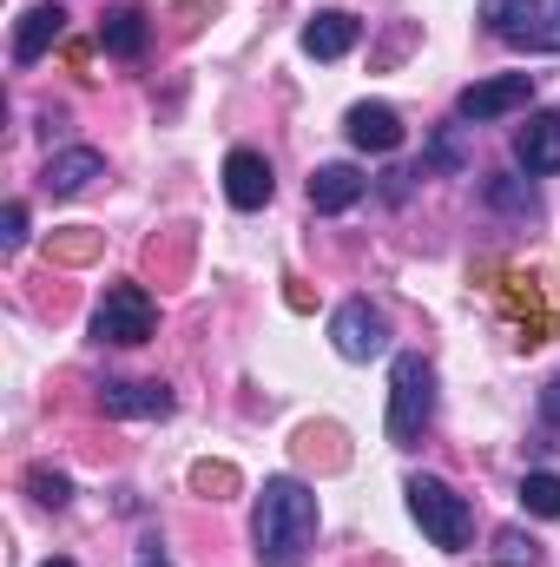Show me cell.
I'll use <instances>...</instances> for the list:
<instances>
[{
    "label": "cell",
    "instance_id": "6da1fadb",
    "mask_svg": "<svg viewBox=\"0 0 560 567\" xmlns=\"http://www.w3.org/2000/svg\"><path fill=\"white\" fill-rule=\"evenodd\" d=\"M258 561L265 567H297L317 548V495L297 475H271L258 495Z\"/></svg>",
    "mask_w": 560,
    "mask_h": 567
},
{
    "label": "cell",
    "instance_id": "7a4b0ae2",
    "mask_svg": "<svg viewBox=\"0 0 560 567\" xmlns=\"http://www.w3.org/2000/svg\"><path fill=\"white\" fill-rule=\"evenodd\" d=\"M481 20L521 53H560V0H481Z\"/></svg>",
    "mask_w": 560,
    "mask_h": 567
},
{
    "label": "cell",
    "instance_id": "3957f363",
    "mask_svg": "<svg viewBox=\"0 0 560 567\" xmlns=\"http://www.w3.org/2000/svg\"><path fill=\"white\" fill-rule=\"evenodd\" d=\"M409 515L422 522V535L435 548H468V528H475V508L442 482V475H409Z\"/></svg>",
    "mask_w": 560,
    "mask_h": 567
},
{
    "label": "cell",
    "instance_id": "277c9868",
    "mask_svg": "<svg viewBox=\"0 0 560 567\" xmlns=\"http://www.w3.org/2000/svg\"><path fill=\"white\" fill-rule=\"evenodd\" d=\"M428 423H435V363L428 357H396V377H390V442L409 449Z\"/></svg>",
    "mask_w": 560,
    "mask_h": 567
},
{
    "label": "cell",
    "instance_id": "5b68a950",
    "mask_svg": "<svg viewBox=\"0 0 560 567\" xmlns=\"http://www.w3.org/2000/svg\"><path fill=\"white\" fill-rule=\"evenodd\" d=\"M330 343H336V357L370 363V357L390 350V317H383L370 297H350V303H336V317H330Z\"/></svg>",
    "mask_w": 560,
    "mask_h": 567
},
{
    "label": "cell",
    "instance_id": "8992f818",
    "mask_svg": "<svg viewBox=\"0 0 560 567\" xmlns=\"http://www.w3.org/2000/svg\"><path fill=\"white\" fill-rule=\"evenodd\" d=\"M152 323H158V310H152V297H145L139 284H113L106 303L93 310V337L100 343H145Z\"/></svg>",
    "mask_w": 560,
    "mask_h": 567
},
{
    "label": "cell",
    "instance_id": "52a82bcc",
    "mask_svg": "<svg viewBox=\"0 0 560 567\" xmlns=\"http://www.w3.org/2000/svg\"><path fill=\"white\" fill-rule=\"evenodd\" d=\"M535 100V80L528 73H495V80H475V86H462V100H455V113L462 120H501V113H521Z\"/></svg>",
    "mask_w": 560,
    "mask_h": 567
},
{
    "label": "cell",
    "instance_id": "ba28073f",
    "mask_svg": "<svg viewBox=\"0 0 560 567\" xmlns=\"http://www.w3.org/2000/svg\"><path fill=\"white\" fill-rule=\"evenodd\" d=\"M271 192H278L271 158H265V152H251V145H238V152L225 158V198H231L238 212H265V205H271Z\"/></svg>",
    "mask_w": 560,
    "mask_h": 567
},
{
    "label": "cell",
    "instance_id": "9c48e42d",
    "mask_svg": "<svg viewBox=\"0 0 560 567\" xmlns=\"http://www.w3.org/2000/svg\"><path fill=\"white\" fill-rule=\"evenodd\" d=\"M515 165L528 178L560 172V113H528V126H515Z\"/></svg>",
    "mask_w": 560,
    "mask_h": 567
},
{
    "label": "cell",
    "instance_id": "30bf717a",
    "mask_svg": "<svg viewBox=\"0 0 560 567\" xmlns=\"http://www.w3.org/2000/svg\"><path fill=\"white\" fill-rule=\"evenodd\" d=\"M93 178H106V158H100L93 145H66V152H53L46 172H40V185H46L53 198H73V192H86Z\"/></svg>",
    "mask_w": 560,
    "mask_h": 567
},
{
    "label": "cell",
    "instance_id": "8fae6325",
    "mask_svg": "<svg viewBox=\"0 0 560 567\" xmlns=\"http://www.w3.org/2000/svg\"><path fill=\"white\" fill-rule=\"evenodd\" d=\"M343 133H350V145H356V152H396V145H403V120H396V106L363 100V106H350Z\"/></svg>",
    "mask_w": 560,
    "mask_h": 567
},
{
    "label": "cell",
    "instance_id": "7c38bea8",
    "mask_svg": "<svg viewBox=\"0 0 560 567\" xmlns=\"http://www.w3.org/2000/svg\"><path fill=\"white\" fill-rule=\"evenodd\" d=\"M60 33H66V7H60V0L27 7V13H20V27H13V60H20V66H33Z\"/></svg>",
    "mask_w": 560,
    "mask_h": 567
},
{
    "label": "cell",
    "instance_id": "4fadbf2b",
    "mask_svg": "<svg viewBox=\"0 0 560 567\" xmlns=\"http://www.w3.org/2000/svg\"><path fill=\"white\" fill-rule=\"evenodd\" d=\"M363 192H370V178H363L356 165H317V172H310V212H323V218L350 212Z\"/></svg>",
    "mask_w": 560,
    "mask_h": 567
},
{
    "label": "cell",
    "instance_id": "5bb4252c",
    "mask_svg": "<svg viewBox=\"0 0 560 567\" xmlns=\"http://www.w3.org/2000/svg\"><path fill=\"white\" fill-rule=\"evenodd\" d=\"M106 416H172V390L165 383H100Z\"/></svg>",
    "mask_w": 560,
    "mask_h": 567
},
{
    "label": "cell",
    "instance_id": "9a60e30c",
    "mask_svg": "<svg viewBox=\"0 0 560 567\" xmlns=\"http://www.w3.org/2000/svg\"><path fill=\"white\" fill-rule=\"evenodd\" d=\"M356 33H363L356 13H336V7H330V13H317V20L303 27V53H310V60H343V53L356 47Z\"/></svg>",
    "mask_w": 560,
    "mask_h": 567
},
{
    "label": "cell",
    "instance_id": "2e32d148",
    "mask_svg": "<svg viewBox=\"0 0 560 567\" xmlns=\"http://www.w3.org/2000/svg\"><path fill=\"white\" fill-rule=\"evenodd\" d=\"M100 47L120 53V60H139L145 53V13L139 7H113V13L100 20Z\"/></svg>",
    "mask_w": 560,
    "mask_h": 567
},
{
    "label": "cell",
    "instance_id": "e0dca14e",
    "mask_svg": "<svg viewBox=\"0 0 560 567\" xmlns=\"http://www.w3.org/2000/svg\"><path fill=\"white\" fill-rule=\"evenodd\" d=\"M521 508L541 515V522H560V475H548V468L521 475Z\"/></svg>",
    "mask_w": 560,
    "mask_h": 567
},
{
    "label": "cell",
    "instance_id": "ac0fdd59",
    "mask_svg": "<svg viewBox=\"0 0 560 567\" xmlns=\"http://www.w3.org/2000/svg\"><path fill=\"white\" fill-rule=\"evenodd\" d=\"M488 205H501V212H521V218H535V212H541L535 185H515V178H488Z\"/></svg>",
    "mask_w": 560,
    "mask_h": 567
},
{
    "label": "cell",
    "instance_id": "d6986e66",
    "mask_svg": "<svg viewBox=\"0 0 560 567\" xmlns=\"http://www.w3.org/2000/svg\"><path fill=\"white\" fill-rule=\"evenodd\" d=\"M495 567H541V548H535L521 528H501V535H495Z\"/></svg>",
    "mask_w": 560,
    "mask_h": 567
},
{
    "label": "cell",
    "instance_id": "ffe728a7",
    "mask_svg": "<svg viewBox=\"0 0 560 567\" xmlns=\"http://www.w3.org/2000/svg\"><path fill=\"white\" fill-rule=\"evenodd\" d=\"M27 488H33V502H40V508H66V502H73V482H66L60 468H33V475H27Z\"/></svg>",
    "mask_w": 560,
    "mask_h": 567
},
{
    "label": "cell",
    "instance_id": "44dd1931",
    "mask_svg": "<svg viewBox=\"0 0 560 567\" xmlns=\"http://www.w3.org/2000/svg\"><path fill=\"white\" fill-rule=\"evenodd\" d=\"M0 245H7V251H20V245H27V205H20V198L0 212Z\"/></svg>",
    "mask_w": 560,
    "mask_h": 567
},
{
    "label": "cell",
    "instance_id": "7402d4cb",
    "mask_svg": "<svg viewBox=\"0 0 560 567\" xmlns=\"http://www.w3.org/2000/svg\"><path fill=\"white\" fill-rule=\"evenodd\" d=\"M191 482H198V488H205V495H211V488H231V482H238V475H231V468H211V462H205V468H198V475H191Z\"/></svg>",
    "mask_w": 560,
    "mask_h": 567
},
{
    "label": "cell",
    "instance_id": "603a6c76",
    "mask_svg": "<svg viewBox=\"0 0 560 567\" xmlns=\"http://www.w3.org/2000/svg\"><path fill=\"white\" fill-rule=\"evenodd\" d=\"M541 410H548V423H560V377L541 390Z\"/></svg>",
    "mask_w": 560,
    "mask_h": 567
},
{
    "label": "cell",
    "instance_id": "cb8c5ba5",
    "mask_svg": "<svg viewBox=\"0 0 560 567\" xmlns=\"http://www.w3.org/2000/svg\"><path fill=\"white\" fill-rule=\"evenodd\" d=\"M139 567H172V561L158 555V542H145V548H139Z\"/></svg>",
    "mask_w": 560,
    "mask_h": 567
},
{
    "label": "cell",
    "instance_id": "d4e9b609",
    "mask_svg": "<svg viewBox=\"0 0 560 567\" xmlns=\"http://www.w3.org/2000/svg\"><path fill=\"white\" fill-rule=\"evenodd\" d=\"M40 567H73V561H40Z\"/></svg>",
    "mask_w": 560,
    "mask_h": 567
}]
</instances>
